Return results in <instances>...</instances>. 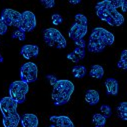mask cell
Listing matches in <instances>:
<instances>
[{
  "label": "cell",
  "instance_id": "1",
  "mask_svg": "<svg viewBox=\"0 0 127 127\" xmlns=\"http://www.w3.org/2000/svg\"><path fill=\"white\" fill-rule=\"evenodd\" d=\"M122 8L123 12H126L127 1L126 0H104L100 1L95 6L97 16L107 22L111 26H120L124 23V16L118 11Z\"/></svg>",
  "mask_w": 127,
  "mask_h": 127
},
{
  "label": "cell",
  "instance_id": "2",
  "mask_svg": "<svg viewBox=\"0 0 127 127\" xmlns=\"http://www.w3.org/2000/svg\"><path fill=\"white\" fill-rule=\"evenodd\" d=\"M47 78L53 87L52 100L55 106L66 104L74 92V84L67 79H57L54 75H47Z\"/></svg>",
  "mask_w": 127,
  "mask_h": 127
},
{
  "label": "cell",
  "instance_id": "3",
  "mask_svg": "<svg viewBox=\"0 0 127 127\" xmlns=\"http://www.w3.org/2000/svg\"><path fill=\"white\" fill-rule=\"evenodd\" d=\"M115 37L110 31L102 28L96 27L94 28L89 37L87 49L89 52L99 53L102 52L106 46H110L114 43Z\"/></svg>",
  "mask_w": 127,
  "mask_h": 127
},
{
  "label": "cell",
  "instance_id": "4",
  "mask_svg": "<svg viewBox=\"0 0 127 127\" xmlns=\"http://www.w3.org/2000/svg\"><path fill=\"white\" fill-rule=\"evenodd\" d=\"M0 111L3 115L4 127H17L20 122V115L17 112V103L9 96L0 100Z\"/></svg>",
  "mask_w": 127,
  "mask_h": 127
},
{
  "label": "cell",
  "instance_id": "5",
  "mask_svg": "<svg viewBox=\"0 0 127 127\" xmlns=\"http://www.w3.org/2000/svg\"><path fill=\"white\" fill-rule=\"evenodd\" d=\"M43 38L45 43L49 47H54L57 49H64L67 45L65 37L56 28L45 29L43 31Z\"/></svg>",
  "mask_w": 127,
  "mask_h": 127
},
{
  "label": "cell",
  "instance_id": "6",
  "mask_svg": "<svg viewBox=\"0 0 127 127\" xmlns=\"http://www.w3.org/2000/svg\"><path fill=\"white\" fill-rule=\"evenodd\" d=\"M87 23L88 20L86 16H84L83 14L75 15V23L71 26L68 33L69 37L73 41L84 38V36L87 34Z\"/></svg>",
  "mask_w": 127,
  "mask_h": 127
},
{
  "label": "cell",
  "instance_id": "7",
  "mask_svg": "<svg viewBox=\"0 0 127 127\" xmlns=\"http://www.w3.org/2000/svg\"><path fill=\"white\" fill-rule=\"evenodd\" d=\"M29 91V86L27 83L18 80L14 81L9 86V97L13 99L17 104L23 103L26 100V94Z\"/></svg>",
  "mask_w": 127,
  "mask_h": 127
},
{
  "label": "cell",
  "instance_id": "8",
  "mask_svg": "<svg viewBox=\"0 0 127 127\" xmlns=\"http://www.w3.org/2000/svg\"><path fill=\"white\" fill-rule=\"evenodd\" d=\"M38 68L33 62H26L20 68V77L21 81L25 83H32L37 80Z\"/></svg>",
  "mask_w": 127,
  "mask_h": 127
},
{
  "label": "cell",
  "instance_id": "9",
  "mask_svg": "<svg viewBox=\"0 0 127 127\" xmlns=\"http://www.w3.org/2000/svg\"><path fill=\"white\" fill-rule=\"evenodd\" d=\"M36 16L31 11H24L21 13L20 21L18 24V29L23 32H31L36 27Z\"/></svg>",
  "mask_w": 127,
  "mask_h": 127
},
{
  "label": "cell",
  "instance_id": "10",
  "mask_svg": "<svg viewBox=\"0 0 127 127\" xmlns=\"http://www.w3.org/2000/svg\"><path fill=\"white\" fill-rule=\"evenodd\" d=\"M21 13L18 11H15L13 9L5 8L1 12V19L7 26H13V27H18L19 21H20Z\"/></svg>",
  "mask_w": 127,
  "mask_h": 127
},
{
  "label": "cell",
  "instance_id": "11",
  "mask_svg": "<svg viewBox=\"0 0 127 127\" xmlns=\"http://www.w3.org/2000/svg\"><path fill=\"white\" fill-rule=\"evenodd\" d=\"M20 53L25 59L36 58L39 54V47L37 45H33V44H27V45L22 46Z\"/></svg>",
  "mask_w": 127,
  "mask_h": 127
},
{
  "label": "cell",
  "instance_id": "12",
  "mask_svg": "<svg viewBox=\"0 0 127 127\" xmlns=\"http://www.w3.org/2000/svg\"><path fill=\"white\" fill-rule=\"evenodd\" d=\"M49 119L52 123L55 124V127H74L72 120L68 116H51Z\"/></svg>",
  "mask_w": 127,
  "mask_h": 127
},
{
  "label": "cell",
  "instance_id": "13",
  "mask_svg": "<svg viewBox=\"0 0 127 127\" xmlns=\"http://www.w3.org/2000/svg\"><path fill=\"white\" fill-rule=\"evenodd\" d=\"M20 121L22 127H38L39 121L35 114L26 113L22 117H20Z\"/></svg>",
  "mask_w": 127,
  "mask_h": 127
},
{
  "label": "cell",
  "instance_id": "14",
  "mask_svg": "<svg viewBox=\"0 0 127 127\" xmlns=\"http://www.w3.org/2000/svg\"><path fill=\"white\" fill-rule=\"evenodd\" d=\"M99 93L98 91L96 90H93V89H90V90H87L86 91V94H85V101L89 104V105H96L98 102H99Z\"/></svg>",
  "mask_w": 127,
  "mask_h": 127
},
{
  "label": "cell",
  "instance_id": "15",
  "mask_svg": "<svg viewBox=\"0 0 127 127\" xmlns=\"http://www.w3.org/2000/svg\"><path fill=\"white\" fill-rule=\"evenodd\" d=\"M105 86H106V90L107 93L109 95H117L118 93V81L114 78H107L105 80Z\"/></svg>",
  "mask_w": 127,
  "mask_h": 127
},
{
  "label": "cell",
  "instance_id": "16",
  "mask_svg": "<svg viewBox=\"0 0 127 127\" xmlns=\"http://www.w3.org/2000/svg\"><path fill=\"white\" fill-rule=\"evenodd\" d=\"M85 57V48L76 47L75 50L67 55V58L73 62H79Z\"/></svg>",
  "mask_w": 127,
  "mask_h": 127
},
{
  "label": "cell",
  "instance_id": "17",
  "mask_svg": "<svg viewBox=\"0 0 127 127\" xmlns=\"http://www.w3.org/2000/svg\"><path fill=\"white\" fill-rule=\"evenodd\" d=\"M89 74L92 78H95V79H101L104 75V70H103V67L100 66V65H92L90 71H89Z\"/></svg>",
  "mask_w": 127,
  "mask_h": 127
},
{
  "label": "cell",
  "instance_id": "18",
  "mask_svg": "<svg viewBox=\"0 0 127 127\" xmlns=\"http://www.w3.org/2000/svg\"><path fill=\"white\" fill-rule=\"evenodd\" d=\"M117 115L119 118H121L122 120H127V102H121L118 104L117 108Z\"/></svg>",
  "mask_w": 127,
  "mask_h": 127
},
{
  "label": "cell",
  "instance_id": "19",
  "mask_svg": "<svg viewBox=\"0 0 127 127\" xmlns=\"http://www.w3.org/2000/svg\"><path fill=\"white\" fill-rule=\"evenodd\" d=\"M92 121L95 127H104L106 124V118L100 113H95L92 117Z\"/></svg>",
  "mask_w": 127,
  "mask_h": 127
},
{
  "label": "cell",
  "instance_id": "20",
  "mask_svg": "<svg viewBox=\"0 0 127 127\" xmlns=\"http://www.w3.org/2000/svg\"><path fill=\"white\" fill-rule=\"evenodd\" d=\"M72 73L76 78H83L86 75V68L82 65H76L72 68Z\"/></svg>",
  "mask_w": 127,
  "mask_h": 127
},
{
  "label": "cell",
  "instance_id": "21",
  "mask_svg": "<svg viewBox=\"0 0 127 127\" xmlns=\"http://www.w3.org/2000/svg\"><path fill=\"white\" fill-rule=\"evenodd\" d=\"M117 66L121 69L126 70L127 69V50H123L119 59V62L117 63Z\"/></svg>",
  "mask_w": 127,
  "mask_h": 127
},
{
  "label": "cell",
  "instance_id": "22",
  "mask_svg": "<svg viewBox=\"0 0 127 127\" xmlns=\"http://www.w3.org/2000/svg\"><path fill=\"white\" fill-rule=\"evenodd\" d=\"M12 38L13 39H18L20 41H23L26 39V36H25V32H23V31H21L20 29H16L13 31L12 33Z\"/></svg>",
  "mask_w": 127,
  "mask_h": 127
},
{
  "label": "cell",
  "instance_id": "23",
  "mask_svg": "<svg viewBox=\"0 0 127 127\" xmlns=\"http://www.w3.org/2000/svg\"><path fill=\"white\" fill-rule=\"evenodd\" d=\"M100 110H101V115H103L105 118H108L111 116L112 114V109L109 105H101L100 107Z\"/></svg>",
  "mask_w": 127,
  "mask_h": 127
},
{
  "label": "cell",
  "instance_id": "24",
  "mask_svg": "<svg viewBox=\"0 0 127 127\" xmlns=\"http://www.w3.org/2000/svg\"><path fill=\"white\" fill-rule=\"evenodd\" d=\"M51 19H52V23H53L54 25H59V24H61V23L63 22L62 16H61L60 14H58V13H54V14L52 15Z\"/></svg>",
  "mask_w": 127,
  "mask_h": 127
},
{
  "label": "cell",
  "instance_id": "25",
  "mask_svg": "<svg viewBox=\"0 0 127 127\" xmlns=\"http://www.w3.org/2000/svg\"><path fill=\"white\" fill-rule=\"evenodd\" d=\"M41 3L44 5L45 8H52L55 6L54 0H41Z\"/></svg>",
  "mask_w": 127,
  "mask_h": 127
},
{
  "label": "cell",
  "instance_id": "26",
  "mask_svg": "<svg viewBox=\"0 0 127 127\" xmlns=\"http://www.w3.org/2000/svg\"><path fill=\"white\" fill-rule=\"evenodd\" d=\"M7 30H8V26H7L1 19H0V35L6 34Z\"/></svg>",
  "mask_w": 127,
  "mask_h": 127
},
{
  "label": "cell",
  "instance_id": "27",
  "mask_svg": "<svg viewBox=\"0 0 127 127\" xmlns=\"http://www.w3.org/2000/svg\"><path fill=\"white\" fill-rule=\"evenodd\" d=\"M76 47H81V48H85V40L84 39H79V40H76L74 41Z\"/></svg>",
  "mask_w": 127,
  "mask_h": 127
},
{
  "label": "cell",
  "instance_id": "28",
  "mask_svg": "<svg viewBox=\"0 0 127 127\" xmlns=\"http://www.w3.org/2000/svg\"><path fill=\"white\" fill-rule=\"evenodd\" d=\"M81 1L80 0H70L69 1V3H71V4H77V3H80Z\"/></svg>",
  "mask_w": 127,
  "mask_h": 127
},
{
  "label": "cell",
  "instance_id": "29",
  "mask_svg": "<svg viewBox=\"0 0 127 127\" xmlns=\"http://www.w3.org/2000/svg\"><path fill=\"white\" fill-rule=\"evenodd\" d=\"M0 62H3V57L1 56V54H0Z\"/></svg>",
  "mask_w": 127,
  "mask_h": 127
},
{
  "label": "cell",
  "instance_id": "30",
  "mask_svg": "<svg viewBox=\"0 0 127 127\" xmlns=\"http://www.w3.org/2000/svg\"><path fill=\"white\" fill-rule=\"evenodd\" d=\"M49 127H55V126H54V125H53V126H49Z\"/></svg>",
  "mask_w": 127,
  "mask_h": 127
}]
</instances>
